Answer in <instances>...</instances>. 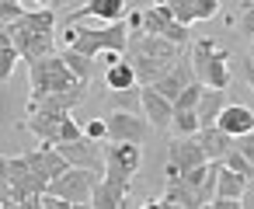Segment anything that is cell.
Segmentation results:
<instances>
[{
    "instance_id": "cell-1",
    "label": "cell",
    "mask_w": 254,
    "mask_h": 209,
    "mask_svg": "<svg viewBox=\"0 0 254 209\" xmlns=\"http://www.w3.org/2000/svg\"><path fill=\"white\" fill-rule=\"evenodd\" d=\"M122 60L132 63L139 84H153L178 63V42H171L164 35H150V32H132L129 28V46H126Z\"/></svg>"
},
{
    "instance_id": "cell-2",
    "label": "cell",
    "mask_w": 254,
    "mask_h": 209,
    "mask_svg": "<svg viewBox=\"0 0 254 209\" xmlns=\"http://www.w3.org/2000/svg\"><path fill=\"white\" fill-rule=\"evenodd\" d=\"M7 32H11V42H14V49L21 53L25 63L56 53V14H53L49 7H42V11H25L18 21L7 25Z\"/></svg>"
},
{
    "instance_id": "cell-3",
    "label": "cell",
    "mask_w": 254,
    "mask_h": 209,
    "mask_svg": "<svg viewBox=\"0 0 254 209\" xmlns=\"http://www.w3.org/2000/svg\"><path fill=\"white\" fill-rule=\"evenodd\" d=\"M66 46L84 53V56H98V53H126L129 46V25L126 21H112L105 28H73L66 25Z\"/></svg>"
},
{
    "instance_id": "cell-4",
    "label": "cell",
    "mask_w": 254,
    "mask_h": 209,
    "mask_svg": "<svg viewBox=\"0 0 254 209\" xmlns=\"http://www.w3.org/2000/svg\"><path fill=\"white\" fill-rule=\"evenodd\" d=\"M28 84H32V101H39L53 91H70V87L91 84V80H80L60 53H49V56H39L28 63Z\"/></svg>"
},
{
    "instance_id": "cell-5",
    "label": "cell",
    "mask_w": 254,
    "mask_h": 209,
    "mask_svg": "<svg viewBox=\"0 0 254 209\" xmlns=\"http://www.w3.org/2000/svg\"><path fill=\"white\" fill-rule=\"evenodd\" d=\"M195 80L205 87H230V53L219 49L212 39H198L191 49Z\"/></svg>"
},
{
    "instance_id": "cell-6",
    "label": "cell",
    "mask_w": 254,
    "mask_h": 209,
    "mask_svg": "<svg viewBox=\"0 0 254 209\" xmlns=\"http://www.w3.org/2000/svg\"><path fill=\"white\" fill-rule=\"evenodd\" d=\"M129 28L132 32H150V35H164V39H171V42H178V46H185L188 39H191V32H188V25H181L164 4H153V7H143V11H136L132 18H129Z\"/></svg>"
},
{
    "instance_id": "cell-7",
    "label": "cell",
    "mask_w": 254,
    "mask_h": 209,
    "mask_svg": "<svg viewBox=\"0 0 254 209\" xmlns=\"http://www.w3.org/2000/svg\"><path fill=\"white\" fill-rule=\"evenodd\" d=\"M101 174L105 171H94V167H66L60 178H53L49 185H46V192H56L60 199H66L70 206H91V192H94V185L101 181Z\"/></svg>"
},
{
    "instance_id": "cell-8",
    "label": "cell",
    "mask_w": 254,
    "mask_h": 209,
    "mask_svg": "<svg viewBox=\"0 0 254 209\" xmlns=\"http://www.w3.org/2000/svg\"><path fill=\"white\" fill-rule=\"evenodd\" d=\"M143 164V146L139 143H126V139H108L105 143V178L126 181L132 185V174Z\"/></svg>"
},
{
    "instance_id": "cell-9",
    "label": "cell",
    "mask_w": 254,
    "mask_h": 209,
    "mask_svg": "<svg viewBox=\"0 0 254 209\" xmlns=\"http://www.w3.org/2000/svg\"><path fill=\"white\" fill-rule=\"evenodd\" d=\"M56 150H60L73 167H94V171H105V139H91V136L84 133L80 139L56 143Z\"/></svg>"
},
{
    "instance_id": "cell-10",
    "label": "cell",
    "mask_w": 254,
    "mask_h": 209,
    "mask_svg": "<svg viewBox=\"0 0 254 209\" xmlns=\"http://www.w3.org/2000/svg\"><path fill=\"white\" fill-rule=\"evenodd\" d=\"M108 122V139H126V143H143L146 139V133L153 129L150 122H146V115L139 119V115H132V112H115V115H108L105 119Z\"/></svg>"
},
{
    "instance_id": "cell-11",
    "label": "cell",
    "mask_w": 254,
    "mask_h": 209,
    "mask_svg": "<svg viewBox=\"0 0 254 209\" xmlns=\"http://www.w3.org/2000/svg\"><path fill=\"white\" fill-rule=\"evenodd\" d=\"M84 91H87V84H77V87H70V91H53V94H46V98H39V101H28V115H32V112H35V115H70L73 105L84 98Z\"/></svg>"
},
{
    "instance_id": "cell-12",
    "label": "cell",
    "mask_w": 254,
    "mask_h": 209,
    "mask_svg": "<svg viewBox=\"0 0 254 209\" xmlns=\"http://www.w3.org/2000/svg\"><path fill=\"white\" fill-rule=\"evenodd\" d=\"M181 25H195V21H209L219 14V0H167L164 4Z\"/></svg>"
},
{
    "instance_id": "cell-13",
    "label": "cell",
    "mask_w": 254,
    "mask_h": 209,
    "mask_svg": "<svg viewBox=\"0 0 254 209\" xmlns=\"http://www.w3.org/2000/svg\"><path fill=\"white\" fill-rule=\"evenodd\" d=\"M139 105H143V115H146V122H150L153 129H171V112H174V105H171L160 91H153L150 84H143V87H139Z\"/></svg>"
},
{
    "instance_id": "cell-14",
    "label": "cell",
    "mask_w": 254,
    "mask_h": 209,
    "mask_svg": "<svg viewBox=\"0 0 254 209\" xmlns=\"http://www.w3.org/2000/svg\"><path fill=\"white\" fill-rule=\"evenodd\" d=\"M191 80H195L191 60H178V63H174V67H171V70H167L160 80H153L150 87H153V91H160V94H164V98L174 105V98H178V94H181V91H185Z\"/></svg>"
},
{
    "instance_id": "cell-15",
    "label": "cell",
    "mask_w": 254,
    "mask_h": 209,
    "mask_svg": "<svg viewBox=\"0 0 254 209\" xmlns=\"http://www.w3.org/2000/svg\"><path fill=\"white\" fill-rule=\"evenodd\" d=\"M25 157H28V164H32L42 178H49V181H53V178H60V174L70 167V160H66V157H63L53 143H42L39 150H28Z\"/></svg>"
},
{
    "instance_id": "cell-16",
    "label": "cell",
    "mask_w": 254,
    "mask_h": 209,
    "mask_svg": "<svg viewBox=\"0 0 254 209\" xmlns=\"http://www.w3.org/2000/svg\"><path fill=\"white\" fill-rule=\"evenodd\" d=\"M91 206L94 209H119V206H132L129 202V185L115 181V178H101L91 192Z\"/></svg>"
},
{
    "instance_id": "cell-17",
    "label": "cell",
    "mask_w": 254,
    "mask_h": 209,
    "mask_svg": "<svg viewBox=\"0 0 254 209\" xmlns=\"http://www.w3.org/2000/svg\"><path fill=\"white\" fill-rule=\"evenodd\" d=\"M122 14H126V0H87L84 7H77L70 14V25H77L84 18H101L105 25H112V21H122Z\"/></svg>"
},
{
    "instance_id": "cell-18",
    "label": "cell",
    "mask_w": 254,
    "mask_h": 209,
    "mask_svg": "<svg viewBox=\"0 0 254 209\" xmlns=\"http://www.w3.org/2000/svg\"><path fill=\"white\" fill-rule=\"evenodd\" d=\"M167 160H174V164L181 167V174H185L188 167H198V164H205L209 157H205V150H202V143H198V133H195V136H181V139H174Z\"/></svg>"
},
{
    "instance_id": "cell-19",
    "label": "cell",
    "mask_w": 254,
    "mask_h": 209,
    "mask_svg": "<svg viewBox=\"0 0 254 209\" xmlns=\"http://www.w3.org/2000/svg\"><path fill=\"white\" fill-rule=\"evenodd\" d=\"M198 143H202V150H205L209 160H223V157L237 146V136H230V133L219 129V126H202V129H198Z\"/></svg>"
},
{
    "instance_id": "cell-20",
    "label": "cell",
    "mask_w": 254,
    "mask_h": 209,
    "mask_svg": "<svg viewBox=\"0 0 254 209\" xmlns=\"http://www.w3.org/2000/svg\"><path fill=\"white\" fill-rule=\"evenodd\" d=\"M216 126L219 129H226L230 136H247L251 129H254V112L247 108V105H223V112H219V119H216Z\"/></svg>"
},
{
    "instance_id": "cell-21",
    "label": "cell",
    "mask_w": 254,
    "mask_h": 209,
    "mask_svg": "<svg viewBox=\"0 0 254 209\" xmlns=\"http://www.w3.org/2000/svg\"><path fill=\"white\" fill-rule=\"evenodd\" d=\"M223 105H226V87H205L202 84V94H198V126H216Z\"/></svg>"
},
{
    "instance_id": "cell-22",
    "label": "cell",
    "mask_w": 254,
    "mask_h": 209,
    "mask_svg": "<svg viewBox=\"0 0 254 209\" xmlns=\"http://www.w3.org/2000/svg\"><path fill=\"white\" fill-rule=\"evenodd\" d=\"M105 84H108L112 91H129V87H136L139 80H136L132 63L119 56V60H112V63H108V70H105Z\"/></svg>"
},
{
    "instance_id": "cell-23",
    "label": "cell",
    "mask_w": 254,
    "mask_h": 209,
    "mask_svg": "<svg viewBox=\"0 0 254 209\" xmlns=\"http://www.w3.org/2000/svg\"><path fill=\"white\" fill-rule=\"evenodd\" d=\"M247 181H251V178H244L240 171H233V167H226V164H223L219 181H216V195H223V199H240V195H244V188H247Z\"/></svg>"
},
{
    "instance_id": "cell-24",
    "label": "cell",
    "mask_w": 254,
    "mask_h": 209,
    "mask_svg": "<svg viewBox=\"0 0 254 209\" xmlns=\"http://www.w3.org/2000/svg\"><path fill=\"white\" fill-rule=\"evenodd\" d=\"M160 202H164L167 209H171V206H185V209H198V206H202V202H198V195H195L181 178H178V181H167V192H164V199H160Z\"/></svg>"
},
{
    "instance_id": "cell-25",
    "label": "cell",
    "mask_w": 254,
    "mask_h": 209,
    "mask_svg": "<svg viewBox=\"0 0 254 209\" xmlns=\"http://www.w3.org/2000/svg\"><path fill=\"white\" fill-rule=\"evenodd\" d=\"M60 56L66 60V67H70L80 80H91V77H94V56H84V53H77V49H70V46H66Z\"/></svg>"
},
{
    "instance_id": "cell-26",
    "label": "cell",
    "mask_w": 254,
    "mask_h": 209,
    "mask_svg": "<svg viewBox=\"0 0 254 209\" xmlns=\"http://www.w3.org/2000/svg\"><path fill=\"white\" fill-rule=\"evenodd\" d=\"M171 126L181 133V136H195L202 126H198V108H174L171 112Z\"/></svg>"
},
{
    "instance_id": "cell-27",
    "label": "cell",
    "mask_w": 254,
    "mask_h": 209,
    "mask_svg": "<svg viewBox=\"0 0 254 209\" xmlns=\"http://www.w3.org/2000/svg\"><path fill=\"white\" fill-rule=\"evenodd\" d=\"M18 60H21V53L14 49V42H11V39H7V42H0V84L11 80V73H14V67H18Z\"/></svg>"
},
{
    "instance_id": "cell-28",
    "label": "cell",
    "mask_w": 254,
    "mask_h": 209,
    "mask_svg": "<svg viewBox=\"0 0 254 209\" xmlns=\"http://www.w3.org/2000/svg\"><path fill=\"white\" fill-rule=\"evenodd\" d=\"M223 164H226V167H233V171H240L244 178H254V164H251V160H247V157H244L237 146H233V150L223 157Z\"/></svg>"
},
{
    "instance_id": "cell-29",
    "label": "cell",
    "mask_w": 254,
    "mask_h": 209,
    "mask_svg": "<svg viewBox=\"0 0 254 209\" xmlns=\"http://www.w3.org/2000/svg\"><path fill=\"white\" fill-rule=\"evenodd\" d=\"M21 14H25V7H21V0H0V21H4V25L18 21Z\"/></svg>"
},
{
    "instance_id": "cell-30",
    "label": "cell",
    "mask_w": 254,
    "mask_h": 209,
    "mask_svg": "<svg viewBox=\"0 0 254 209\" xmlns=\"http://www.w3.org/2000/svg\"><path fill=\"white\" fill-rule=\"evenodd\" d=\"M237 28H240V35H247V39H254V4H244V7H240V18H237Z\"/></svg>"
},
{
    "instance_id": "cell-31",
    "label": "cell",
    "mask_w": 254,
    "mask_h": 209,
    "mask_svg": "<svg viewBox=\"0 0 254 209\" xmlns=\"http://www.w3.org/2000/svg\"><path fill=\"white\" fill-rule=\"evenodd\" d=\"M84 133H87L91 139H108V122H105V119H91V122L84 126Z\"/></svg>"
},
{
    "instance_id": "cell-32",
    "label": "cell",
    "mask_w": 254,
    "mask_h": 209,
    "mask_svg": "<svg viewBox=\"0 0 254 209\" xmlns=\"http://www.w3.org/2000/svg\"><path fill=\"white\" fill-rule=\"evenodd\" d=\"M237 150H240V153L254 164V129H251L247 136H237Z\"/></svg>"
},
{
    "instance_id": "cell-33",
    "label": "cell",
    "mask_w": 254,
    "mask_h": 209,
    "mask_svg": "<svg viewBox=\"0 0 254 209\" xmlns=\"http://www.w3.org/2000/svg\"><path fill=\"white\" fill-rule=\"evenodd\" d=\"M240 209H254V178L247 181V188H244V195H240Z\"/></svg>"
},
{
    "instance_id": "cell-34",
    "label": "cell",
    "mask_w": 254,
    "mask_h": 209,
    "mask_svg": "<svg viewBox=\"0 0 254 209\" xmlns=\"http://www.w3.org/2000/svg\"><path fill=\"white\" fill-rule=\"evenodd\" d=\"M244 80L254 87V60H247V63H244Z\"/></svg>"
},
{
    "instance_id": "cell-35",
    "label": "cell",
    "mask_w": 254,
    "mask_h": 209,
    "mask_svg": "<svg viewBox=\"0 0 254 209\" xmlns=\"http://www.w3.org/2000/svg\"><path fill=\"white\" fill-rule=\"evenodd\" d=\"M7 39H11V32H7V25H4V21H0V42H7Z\"/></svg>"
},
{
    "instance_id": "cell-36",
    "label": "cell",
    "mask_w": 254,
    "mask_h": 209,
    "mask_svg": "<svg viewBox=\"0 0 254 209\" xmlns=\"http://www.w3.org/2000/svg\"><path fill=\"white\" fill-rule=\"evenodd\" d=\"M35 4H42V7H49V4H53V0H35Z\"/></svg>"
},
{
    "instance_id": "cell-37",
    "label": "cell",
    "mask_w": 254,
    "mask_h": 209,
    "mask_svg": "<svg viewBox=\"0 0 254 209\" xmlns=\"http://www.w3.org/2000/svg\"><path fill=\"white\" fill-rule=\"evenodd\" d=\"M251 60H254V39H251Z\"/></svg>"
}]
</instances>
